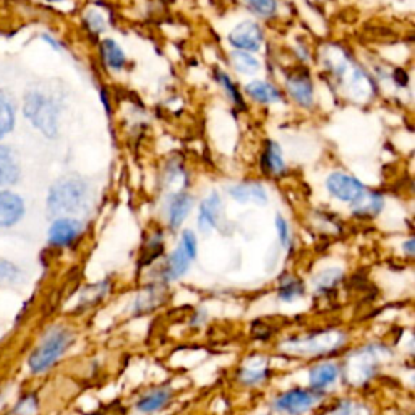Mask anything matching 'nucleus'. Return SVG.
<instances>
[{
  "instance_id": "nucleus-1",
  "label": "nucleus",
  "mask_w": 415,
  "mask_h": 415,
  "mask_svg": "<svg viewBox=\"0 0 415 415\" xmlns=\"http://www.w3.org/2000/svg\"><path fill=\"white\" fill-rule=\"evenodd\" d=\"M90 200V183L78 175L56 180L47 195V211L56 217H70L85 210Z\"/></svg>"
},
{
  "instance_id": "nucleus-2",
  "label": "nucleus",
  "mask_w": 415,
  "mask_h": 415,
  "mask_svg": "<svg viewBox=\"0 0 415 415\" xmlns=\"http://www.w3.org/2000/svg\"><path fill=\"white\" fill-rule=\"evenodd\" d=\"M23 116L46 138L54 140L58 135V116L61 109L54 99L39 90H29L23 98Z\"/></svg>"
},
{
  "instance_id": "nucleus-3",
  "label": "nucleus",
  "mask_w": 415,
  "mask_h": 415,
  "mask_svg": "<svg viewBox=\"0 0 415 415\" xmlns=\"http://www.w3.org/2000/svg\"><path fill=\"white\" fill-rule=\"evenodd\" d=\"M73 341L75 336L68 328H62V326L52 328L29 355V372L34 373V375H41V373L51 370L62 359V355L68 351Z\"/></svg>"
},
{
  "instance_id": "nucleus-4",
  "label": "nucleus",
  "mask_w": 415,
  "mask_h": 415,
  "mask_svg": "<svg viewBox=\"0 0 415 415\" xmlns=\"http://www.w3.org/2000/svg\"><path fill=\"white\" fill-rule=\"evenodd\" d=\"M346 342V336L341 331H322V333L289 339L281 344V349L295 355H323L341 349Z\"/></svg>"
},
{
  "instance_id": "nucleus-5",
  "label": "nucleus",
  "mask_w": 415,
  "mask_h": 415,
  "mask_svg": "<svg viewBox=\"0 0 415 415\" xmlns=\"http://www.w3.org/2000/svg\"><path fill=\"white\" fill-rule=\"evenodd\" d=\"M381 347L370 346L360 351L354 352L347 362V376L349 381L354 384H362L367 379L373 376V373L376 372L379 360H381L383 351H379Z\"/></svg>"
},
{
  "instance_id": "nucleus-6",
  "label": "nucleus",
  "mask_w": 415,
  "mask_h": 415,
  "mask_svg": "<svg viewBox=\"0 0 415 415\" xmlns=\"http://www.w3.org/2000/svg\"><path fill=\"white\" fill-rule=\"evenodd\" d=\"M26 212L25 200L14 190L0 188V229H10L19 224Z\"/></svg>"
},
{
  "instance_id": "nucleus-7",
  "label": "nucleus",
  "mask_w": 415,
  "mask_h": 415,
  "mask_svg": "<svg viewBox=\"0 0 415 415\" xmlns=\"http://www.w3.org/2000/svg\"><path fill=\"white\" fill-rule=\"evenodd\" d=\"M326 187L333 197L346 203H355L365 193V187L355 177L341 174V172L331 174L326 180Z\"/></svg>"
},
{
  "instance_id": "nucleus-8",
  "label": "nucleus",
  "mask_w": 415,
  "mask_h": 415,
  "mask_svg": "<svg viewBox=\"0 0 415 415\" xmlns=\"http://www.w3.org/2000/svg\"><path fill=\"white\" fill-rule=\"evenodd\" d=\"M318 402V396L313 391L305 389H292L281 394L275 401V409L290 415H300L315 406Z\"/></svg>"
},
{
  "instance_id": "nucleus-9",
  "label": "nucleus",
  "mask_w": 415,
  "mask_h": 415,
  "mask_svg": "<svg viewBox=\"0 0 415 415\" xmlns=\"http://www.w3.org/2000/svg\"><path fill=\"white\" fill-rule=\"evenodd\" d=\"M83 230V224L75 217H57L51 224L47 240L52 247H68L78 239Z\"/></svg>"
},
{
  "instance_id": "nucleus-10",
  "label": "nucleus",
  "mask_w": 415,
  "mask_h": 415,
  "mask_svg": "<svg viewBox=\"0 0 415 415\" xmlns=\"http://www.w3.org/2000/svg\"><path fill=\"white\" fill-rule=\"evenodd\" d=\"M229 43L244 52H257L263 43V33L257 23L244 21L229 34Z\"/></svg>"
},
{
  "instance_id": "nucleus-11",
  "label": "nucleus",
  "mask_w": 415,
  "mask_h": 415,
  "mask_svg": "<svg viewBox=\"0 0 415 415\" xmlns=\"http://www.w3.org/2000/svg\"><path fill=\"white\" fill-rule=\"evenodd\" d=\"M21 164L14 148L0 145V188L14 187L20 182Z\"/></svg>"
},
{
  "instance_id": "nucleus-12",
  "label": "nucleus",
  "mask_w": 415,
  "mask_h": 415,
  "mask_svg": "<svg viewBox=\"0 0 415 415\" xmlns=\"http://www.w3.org/2000/svg\"><path fill=\"white\" fill-rule=\"evenodd\" d=\"M222 210V201L219 198L217 193H211L210 197L203 200V203L200 206V216H198V227L201 232H211L216 227L221 216Z\"/></svg>"
},
{
  "instance_id": "nucleus-13",
  "label": "nucleus",
  "mask_w": 415,
  "mask_h": 415,
  "mask_svg": "<svg viewBox=\"0 0 415 415\" xmlns=\"http://www.w3.org/2000/svg\"><path fill=\"white\" fill-rule=\"evenodd\" d=\"M287 90L295 103L304 108H310L313 104V85L312 80L305 73H294L287 76Z\"/></svg>"
},
{
  "instance_id": "nucleus-14",
  "label": "nucleus",
  "mask_w": 415,
  "mask_h": 415,
  "mask_svg": "<svg viewBox=\"0 0 415 415\" xmlns=\"http://www.w3.org/2000/svg\"><path fill=\"white\" fill-rule=\"evenodd\" d=\"M229 193L239 203H248V201L257 205L268 203V193L260 183H240V185L230 188Z\"/></svg>"
},
{
  "instance_id": "nucleus-15",
  "label": "nucleus",
  "mask_w": 415,
  "mask_h": 415,
  "mask_svg": "<svg viewBox=\"0 0 415 415\" xmlns=\"http://www.w3.org/2000/svg\"><path fill=\"white\" fill-rule=\"evenodd\" d=\"M16 122V106L7 91L0 90V141L11 133Z\"/></svg>"
},
{
  "instance_id": "nucleus-16",
  "label": "nucleus",
  "mask_w": 415,
  "mask_h": 415,
  "mask_svg": "<svg viewBox=\"0 0 415 415\" xmlns=\"http://www.w3.org/2000/svg\"><path fill=\"white\" fill-rule=\"evenodd\" d=\"M193 206V198L187 193H177L170 198L169 203V224L172 229H177L182 226L185 221L190 210Z\"/></svg>"
},
{
  "instance_id": "nucleus-17",
  "label": "nucleus",
  "mask_w": 415,
  "mask_h": 415,
  "mask_svg": "<svg viewBox=\"0 0 415 415\" xmlns=\"http://www.w3.org/2000/svg\"><path fill=\"white\" fill-rule=\"evenodd\" d=\"M190 263H192V258H190L188 253L179 245L174 250V253L170 255L168 266H165L164 271V280L165 281L179 280L180 276H183L188 271Z\"/></svg>"
},
{
  "instance_id": "nucleus-18",
  "label": "nucleus",
  "mask_w": 415,
  "mask_h": 415,
  "mask_svg": "<svg viewBox=\"0 0 415 415\" xmlns=\"http://www.w3.org/2000/svg\"><path fill=\"white\" fill-rule=\"evenodd\" d=\"M339 376V369L334 364H322L310 370V386L313 391H322L333 384Z\"/></svg>"
},
{
  "instance_id": "nucleus-19",
  "label": "nucleus",
  "mask_w": 415,
  "mask_h": 415,
  "mask_svg": "<svg viewBox=\"0 0 415 415\" xmlns=\"http://www.w3.org/2000/svg\"><path fill=\"white\" fill-rule=\"evenodd\" d=\"M170 397H172V393H170V389H168V388L154 389V391H151L150 394L141 397V399L138 401V404H136V407H138V411L143 412V414L158 412V411H161L165 404H168V402L170 401Z\"/></svg>"
},
{
  "instance_id": "nucleus-20",
  "label": "nucleus",
  "mask_w": 415,
  "mask_h": 415,
  "mask_svg": "<svg viewBox=\"0 0 415 415\" xmlns=\"http://www.w3.org/2000/svg\"><path fill=\"white\" fill-rule=\"evenodd\" d=\"M247 93L258 103H280L281 93L266 81H252L247 85Z\"/></svg>"
},
{
  "instance_id": "nucleus-21",
  "label": "nucleus",
  "mask_w": 415,
  "mask_h": 415,
  "mask_svg": "<svg viewBox=\"0 0 415 415\" xmlns=\"http://www.w3.org/2000/svg\"><path fill=\"white\" fill-rule=\"evenodd\" d=\"M101 54H103L106 65L112 70H122L127 62L125 54H123L121 46L112 39L103 41V44H101Z\"/></svg>"
},
{
  "instance_id": "nucleus-22",
  "label": "nucleus",
  "mask_w": 415,
  "mask_h": 415,
  "mask_svg": "<svg viewBox=\"0 0 415 415\" xmlns=\"http://www.w3.org/2000/svg\"><path fill=\"white\" fill-rule=\"evenodd\" d=\"M354 212L357 216H376L383 208V197L378 193H369L355 201Z\"/></svg>"
},
{
  "instance_id": "nucleus-23",
  "label": "nucleus",
  "mask_w": 415,
  "mask_h": 415,
  "mask_svg": "<svg viewBox=\"0 0 415 415\" xmlns=\"http://www.w3.org/2000/svg\"><path fill=\"white\" fill-rule=\"evenodd\" d=\"M230 62H232V67L239 73L252 75V73H257L260 68V62L257 61V58L244 51L232 52V56H230Z\"/></svg>"
},
{
  "instance_id": "nucleus-24",
  "label": "nucleus",
  "mask_w": 415,
  "mask_h": 415,
  "mask_svg": "<svg viewBox=\"0 0 415 415\" xmlns=\"http://www.w3.org/2000/svg\"><path fill=\"white\" fill-rule=\"evenodd\" d=\"M21 270L10 260L0 257V289L10 287L20 281Z\"/></svg>"
},
{
  "instance_id": "nucleus-25",
  "label": "nucleus",
  "mask_w": 415,
  "mask_h": 415,
  "mask_svg": "<svg viewBox=\"0 0 415 415\" xmlns=\"http://www.w3.org/2000/svg\"><path fill=\"white\" fill-rule=\"evenodd\" d=\"M263 161H265V165L268 168L271 174H281V172L284 170L282 151H281V148L277 146V143H275V141H270L268 143Z\"/></svg>"
},
{
  "instance_id": "nucleus-26",
  "label": "nucleus",
  "mask_w": 415,
  "mask_h": 415,
  "mask_svg": "<svg viewBox=\"0 0 415 415\" xmlns=\"http://www.w3.org/2000/svg\"><path fill=\"white\" fill-rule=\"evenodd\" d=\"M304 284H302L299 280H295V277H287V280H284L281 287H280V299L282 302H286V304H290V302H294L295 299H299L304 295Z\"/></svg>"
},
{
  "instance_id": "nucleus-27",
  "label": "nucleus",
  "mask_w": 415,
  "mask_h": 415,
  "mask_svg": "<svg viewBox=\"0 0 415 415\" xmlns=\"http://www.w3.org/2000/svg\"><path fill=\"white\" fill-rule=\"evenodd\" d=\"M341 277H342L341 270L329 268V270L319 272L315 280H313V284H315V289L319 290V292H326V290L333 289L336 284L341 281Z\"/></svg>"
},
{
  "instance_id": "nucleus-28",
  "label": "nucleus",
  "mask_w": 415,
  "mask_h": 415,
  "mask_svg": "<svg viewBox=\"0 0 415 415\" xmlns=\"http://www.w3.org/2000/svg\"><path fill=\"white\" fill-rule=\"evenodd\" d=\"M268 376V370H266L265 364L260 365H248L239 373V378L242 383L245 384H258L262 383Z\"/></svg>"
},
{
  "instance_id": "nucleus-29",
  "label": "nucleus",
  "mask_w": 415,
  "mask_h": 415,
  "mask_svg": "<svg viewBox=\"0 0 415 415\" xmlns=\"http://www.w3.org/2000/svg\"><path fill=\"white\" fill-rule=\"evenodd\" d=\"M255 14L262 15V16H271L276 14L277 4L276 0H245Z\"/></svg>"
},
{
  "instance_id": "nucleus-30",
  "label": "nucleus",
  "mask_w": 415,
  "mask_h": 415,
  "mask_svg": "<svg viewBox=\"0 0 415 415\" xmlns=\"http://www.w3.org/2000/svg\"><path fill=\"white\" fill-rule=\"evenodd\" d=\"M36 412H38V399L33 394H29L16 402L14 411H11V415H34Z\"/></svg>"
},
{
  "instance_id": "nucleus-31",
  "label": "nucleus",
  "mask_w": 415,
  "mask_h": 415,
  "mask_svg": "<svg viewBox=\"0 0 415 415\" xmlns=\"http://www.w3.org/2000/svg\"><path fill=\"white\" fill-rule=\"evenodd\" d=\"M216 78H217V81H219V85H221L224 90L227 91V94L230 96V99L234 101L235 104H239L240 108L242 106H244V99H242V96H240V93H239V90H237L235 88V85L232 83V80L229 78V76L224 73V72H216Z\"/></svg>"
},
{
  "instance_id": "nucleus-32",
  "label": "nucleus",
  "mask_w": 415,
  "mask_h": 415,
  "mask_svg": "<svg viewBox=\"0 0 415 415\" xmlns=\"http://www.w3.org/2000/svg\"><path fill=\"white\" fill-rule=\"evenodd\" d=\"M331 415H369V409L351 401H344Z\"/></svg>"
},
{
  "instance_id": "nucleus-33",
  "label": "nucleus",
  "mask_w": 415,
  "mask_h": 415,
  "mask_svg": "<svg viewBox=\"0 0 415 415\" xmlns=\"http://www.w3.org/2000/svg\"><path fill=\"white\" fill-rule=\"evenodd\" d=\"M154 297H159L158 292L156 294H150V292H146L141 295V297L136 300V304H135V310L136 312H140V313H146V312H150L153 310L154 307H158L159 305V302L161 300H154Z\"/></svg>"
},
{
  "instance_id": "nucleus-34",
  "label": "nucleus",
  "mask_w": 415,
  "mask_h": 415,
  "mask_svg": "<svg viewBox=\"0 0 415 415\" xmlns=\"http://www.w3.org/2000/svg\"><path fill=\"white\" fill-rule=\"evenodd\" d=\"M180 247L188 253L190 258L195 260V257H197V237H195L192 230H185V232L182 234Z\"/></svg>"
},
{
  "instance_id": "nucleus-35",
  "label": "nucleus",
  "mask_w": 415,
  "mask_h": 415,
  "mask_svg": "<svg viewBox=\"0 0 415 415\" xmlns=\"http://www.w3.org/2000/svg\"><path fill=\"white\" fill-rule=\"evenodd\" d=\"M86 23L90 26L91 31L94 33H103L106 29V20L104 16L99 14L98 10H90L86 14Z\"/></svg>"
},
{
  "instance_id": "nucleus-36",
  "label": "nucleus",
  "mask_w": 415,
  "mask_h": 415,
  "mask_svg": "<svg viewBox=\"0 0 415 415\" xmlns=\"http://www.w3.org/2000/svg\"><path fill=\"white\" fill-rule=\"evenodd\" d=\"M276 227H277V232H280L282 247H287L290 242V234H289V226H287L286 219H284L282 216H276Z\"/></svg>"
},
{
  "instance_id": "nucleus-37",
  "label": "nucleus",
  "mask_w": 415,
  "mask_h": 415,
  "mask_svg": "<svg viewBox=\"0 0 415 415\" xmlns=\"http://www.w3.org/2000/svg\"><path fill=\"white\" fill-rule=\"evenodd\" d=\"M43 39L46 41V43H49V44H51L52 47H54V49H56V51H61V49H62V47H61V44H58V43H57V41H56L54 38H51V36H49V34H43Z\"/></svg>"
},
{
  "instance_id": "nucleus-38",
  "label": "nucleus",
  "mask_w": 415,
  "mask_h": 415,
  "mask_svg": "<svg viewBox=\"0 0 415 415\" xmlns=\"http://www.w3.org/2000/svg\"><path fill=\"white\" fill-rule=\"evenodd\" d=\"M396 76H397V83H401V85H406V83H407V75L404 73V70H397Z\"/></svg>"
},
{
  "instance_id": "nucleus-39",
  "label": "nucleus",
  "mask_w": 415,
  "mask_h": 415,
  "mask_svg": "<svg viewBox=\"0 0 415 415\" xmlns=\"http://www.w3.org/2000/svg\"><path fill=\"white\" fill-rule=\"evenodd\" d=\"M402 248H404L407 255H411V257H412V255H414V240H412V239H411V240H407L406 244L402 245Z\"/></svg>"
},
{
  "instance_id": "nucleus-40",
  "label": "nucleus",
  "mask_w": 415,
  "mask_h": 415,
  "mask_svg": "<svg viewBox=\"0 0 415 415\" xmlns=\"http://www.w3.org/2000/svg\"><path fill=\"white\" fill-rule=\"evenodd\" d=\"M47 2H63V0H47Z\"/></svg>"
}]
</instances>
